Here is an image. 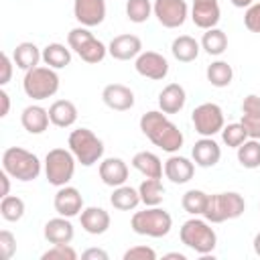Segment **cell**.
Returning a JSON list of instances; mask_svg holds the SVG:
<instances>
[{
  "mask_svg": "<svg viewBox=\"0 0 260 260\" xmlns=\"http://www.w3.org/2000/svg\"><path fill=\"white\" fill-rule=\"evenodd\" d=\"M140 130L142 134L160 150L175 154L183 146V132L179 130L177 124H173L165 112L160 110H150L140 116Z\"/></svg>",
  "mask_w": 260,
  "mask_h": 260,
  "instance_id": "cell-1",
  "label": "cell"
},
{
  "mask_svg": "<svg viewBox=\"0 0 260 260\" xmlns=\"http://www.w3.org/2000/svg\"><path fill=\"white\" fill-rule=\"evenodd\" d=\"M2 169L16 181H35L41 175L43 162L39 160V156L26 148L20 146H10L4 150L2 154Z\"/></svg>",
  "mask_w": 260,
  "mask_h": 260,
  "instance_id": "cell-2",
  "label": "cell"
},
{
  "mask_svg": "<svg viewBox=\"0 0 260 260\" xmlns=\"http://www.w3.org/2000/svg\"><path fill=\"white\" fill-rule=\"evenodd\" d=\"M179 238L187 248H191L193 252H197L201 256L211 254L213 248L217 246V236H215L213 228L209 225L207 219H199L197 215H193L191 219H187L181 225Z\"/></svg>",
  "mask_w": 260,
  "mask_h": 260,
  "instance_id": "cell-3",
  "label": "cell"
},
{
  "mask_svg": "<svg viewBox=\"0 0 260 260\" xmlns=\"http://www.w3.org/2000/svg\"><path fill=\"white\" fill-rule=\"evenodd\" d=\"M244 209H246V201L240 193L223 191V193L209 195L203 217L209 223H223L228 219H238L244 213Z\"/></svg>",
  "mask_w": 260,
  "mask_h": 260,
  "instance_id": "cell-4",
  "label": "cell"
},
{
  "mask_svg": "<svg viewBox=\"0 0 260 260\" xmlns=\"http://www.w3.org/2000/svg\"><path fill=\"white\" fill-rule=\"evenodd\" d=\"M130 228L138 236L148 238H165L173 228V217L162 207H146L142 211H136L130 219Z\"/></svg>",
  "mask_w": 260,
  "mask_h": 260,
  "instance_id": "cell-5",
  "label": "cell"
},
{
  "mask_svg": "<svg viewBox=\"0 0 260 260\" xmlns=\"http://www.w3.org/2000/svg\"><path fill=\"white\" fill-rule=\"evenodd\" d=\"M22 89L30 100H49L59 91V75L49 65H37L28 71H24Z\"/></svg>",
  "mask_w": 260,
  "mask_h": 260,
  "instance_id": "cell-6",
  "label": "cell"
},
{
  "mask_svg": "<svg viewBox=\"0 0 260 260\" xmlns=\"http://www.w3.org/2000/svg\"><path fill=\"white\" fill-rule=\"evenodd\" d=\"M67 144H69V150L73 152V156L77 158V162H81L83 167H91V165L100 162L104 156V142L89 128L71 130Z\"/></svg>",
  "mask_w": 260,
  "mask_h": 260,
  "instance_id": "cell-7",
  "label": "cell"
},
{
  "mask_svg": "<svg viewBox=\"0 0 260 260\" xmlns=\"http://www.w3.org/2000/svg\"><path fill=\"white\" fill-rule=\"evenodd\" d=\"M67 45L71 51H75L79 55L81 61L85 63H100L106 59L108 55V47L93 37V32H89L87 26H77V28H71L69 35H67Z\"/></svg>",
  "mask_w": 260,
  "mask_h": 260,
  "instance_id": "cell-8",
  "label": "cell"
},
{
  "mask_svg": "<svg viewBox=\"0 0 260 260\" xmlns=\"http://www.w3.org/2000/svg\"><path fill=\"white\" fill-rule=\"evenodd\" d=\"M77 158L67 148H51L45 156V175L53 187H63L73 179Z\"/></svg>",
  "mask_w": 260,
  "mask_h": 260,
  "instance_id": "cell-9",
  "label": "cell"
},
{
  "mask_svg": "<svg viewBox=\"0 0 260 260\" xmlns=\"http://www.w3.org/2000/svg\"><path fill=\"white\" fill-rule=\"evenodd\" d=\"M191 122L195 126V132L201 136H215L225 126L223 124V110L213 102H205V104L197 106L191 114Z\"/></svg>",
  "mask_w": 260,
  "mask_h": 260,
  "instance_id": "cell-10",
  "label": "cell"
},
{
  "mask_svg": "<svg viewBox=\"0 0 260 260\" xmlns=\"http://www.w3.org/2000/svg\"><path fill=\"white\" fill-rule=\"evenodd\" d=\"M152 12L165 28H179L189 16V6L185 0H154Z\"/></svg>",
  "mask_w": 260,
  "mask_h": 260,
  "instance_id": "cell-11",
  "label": "cell"
},
{
  "mask_svg": "<svg viewBox=\"0 0 260 260\" xmlns=\"http://www.w3.org/2000/svg\"><path fill=\"white\" fill-rule=\"evenodd\" d=\"M134 67H136L138 75L152 79V81H160L169 75V61L156 51H142L136 57Z\"/></svg>",
  "mask_w": 260,
  "mask_h": 260,
  "instance_id": "cell-12",
  "label": "cell"
},
{
  "mask_svg": "<svg viewBox=\"0 0 260 260\" xmlns=\"http://www.w3.org/2000/svg\"><path fill=\"white\" fill-rule=\"evenodd\" d=\"M73 16L81 26H98L106 18V0H73Z\"/></svg>",
  "mask_w": 260,
  "mask_h": 260,
  "instance_id": "cell-13",
  "label": "cell"
},
{
  "mask_svg": "<svg viewBox=\"0 0 260 260\" xmlns=\"http://www.w3.org/2000/svg\"><path fill=\"white\" fill-rule=\"evenodd\" d=\"M53 205H55V211L59 215H63V217H75V215H79L83 211V197H81V193L75 187L63 185L55 193Z\"/></svg>",
  "mask_w": 260,
  "mask_h": 260,
  "instance_id": "cell-14",
  "label": "cell"
},
{
  "mask_svg": "<svg viewBox=\"0 0 260 260\" xmlns=\"http://www.w3.org/2000/svg\"><path fill=\"white\" fill-rule=\"evenodd\" d=\"M219 18H221V10H219L217 0H193L191 20L195 22V26L207 30V28L217 26Z\"/></svg>",
  "mask_w": 260,
  "mask_h": 260,
  "instance_id": "cell-15",
  "label": "cell"
},
{
  "mask_svg": "<svg viewBox=\"0 0 260 260\" xmlns=\"http://www.w3.org/2000/svg\"><path fill=\"white\" fill-rule=\"evenodd\" d=\"M191 156H193V162L201 169H209V167H215L221 158V148L219 144L213 140V136H201L193 148H191Z\"/></svg>",
  "mask_w": 260,
  "mask_h": 260,
  "instance_id": "cell-16",
  "label": "cell"
},
{
  "mask_svg": "<svg viewBox=\"0 0 260 260\" xmlns=\"http://www.w3.org/2000/svg\"><path fill=\"white\" fill-rule=\"evenodd\" d=\"M108 53L118 61H130L136 59L142 53V41L136 35H118L110 41Z\"/></svg>",
  "mask_w": 260,
  "mask_h": 260,
  "instance_id": "cell-17",
  "label": "cell"
},
{
  "mask_svg": "<svg viewBox=\"0 0 260 260\" xmlns=\"http://www.w3.org/2000/svg\"><path fill=\"white\" fill-rule=\"evenodd\" d=\"M102 100L110 110L126 112L134 106V91L122 83H110L102 89Z\"/></svg>",
  "mask_w": 260,
  "mask_h": 260,
  "instance_id": "cell-18",
  "label": "cell"
},
{
  "mask_svg": "<svg viewBox=\"0 0 260 260\" xmlns=\"http://www.w3.org/2000/svg\"><path fill=\"white\" fill-rule=\"evenodd\" d=\"M98 171H100L102 183L108 187H120V185H126L128 181V165L118 156L104 158Z\"/></svg>",
  "mask_w": 260,
  "mask_h": 260,
  "instance_id": "cell-19",
  "label": "cell"
},
{
  "mask_svg": "<svg viewBox=\"0 0 260 260\" xmlns=\"http://www.w3.org/2000/svg\"><path fill=\"white\" fill-rule=\"evenodd\" d=\"M79 221H81V228L91 234V236H102L108 232L112 219H110V213L104 209V207H83V211L79 213Z\"/></svg>",
  "mask_w": 260,
  "mask_h": 260,
  "instance_id": "cell-20",
  "label": "cell"
},
{
  "mask_svg": "<svg viewBox=\"0 0 260 260\" xmlns=\"http://www.w3.org/2000/svg\"><path fill=\"white\" fill-rule=\"evenodd\" d=\"M193 173H195V162H191L189 158H185L181 154H171L165 160V175L175 185L189 183L193 179Z\"/></svg>",
  "mask_w": 260,
  "mask_h": 260,
  "instance_id": "cell-21",
  "label": "cell"
},
{
  "mask_svg": "<svg viewBox=\"0 0 260 260\" xmlns=\"http://www.w3.org/2000/svg\"><path fill=\"white\" fill-rule=\"evenodd\" d=\"M43 236H45V240L49 244H69L73 240V236H75L73 223L69 221V217H63V215L53 217V219H49L45 223Z\"/></svg>",
  "mask_w": 260,
  "mask_h": 260,
  "instance_id": "cell-22",
  "label": "cell"
},
{
  "mask_svg": "<svg viewBox=\"0 0 260 260\" xmlns=\"http://www.w3.org/2000/svg\"><path fill=\"white\" fill-rule=\"evenodd\" d=\"M185 102H187V93L185 87L179 83H169L158 93V108L165 114H179L185 108Z\"/></svg>",
  "mask_w": 260,
  "mask_h": 260,
  "instance_id": "cell-23",
  "label": "cell"
},
{
  "mask_svg": "<svg viewBox=\"0 0 260 260\" xmlns=\"http://www.w3.org/2000/svg\"><path fill=\"white\" fill-rule=\"evenodd\" d=\"M49 110H45L43 106H26L20 114V124L28 134H43L49 128Z\"/></svg>",
  "mask_w": 260,
  "mask_h": 260,
  "instance_id": "cell-24",
  "label": "cell"
},
{
  "mask_svg": "<svg viewBox=\"0 0 260 260\" xmlns=\"http://www.w3.org/2000/svg\"><path fill=\"white\" fill-rule=\"evenodd\" d=\"M49 118L57 128H69L77 122V108L69 100H55L49 108Z\"/></svg>",
  "mask_w": 260,
  "mask_h": 260,
  "instance_id": "cell-25",
  "label": "cell"
},
{
  "mask_svg": "<svg viewBox=\"0 0 260 260\" xmlns=\"http://www.w3.org/2000/svg\"><path fill=\"white\" fill-rule=\"evenodd\" d=\"M132 167L142 173L144 177H150V179H160L162 173H165V165L160 162V158L154 154V152H148V150H140L132 156Z\"/></svg>",
  "mask_w": 260,
  "mask_h": 260,
  "instance_id": "cell-26",
  "label": "cell"
},
{
  "mask_svg": "<svg viewBox=\"0 0 260 260\" xmlns=\"http://www.w3.org/2000/svg\"><path fill=\"white\" fill-rule=\"evenodd\" d=\"M12 59H14V65L22 71H28L32 67L39 65V61L43 59V53L39 51V47L30 41H24V43H18L12 51Z\"/></svg>",
  "mask_w": 260,
  "mask_h": 260,
  "instance_id": "cell-27",
  "label": "cell"
},
{
  "mask_svg": "<svg viewBox=\"0 0 260 260\" xmlns=\"http://www.w3.org/2000/svg\"><path fill=\"white\" fill-rule=\"evenodd\" d=\"M199 49H201V43H197V41H195L193 37H189V35L177 37V39L173 41V45H171L173 57H175L177 61H181V63H191V61H195L197 55H199Z\"/></svg>",
  "mask_w": 260,
  "mask_h": 260,
  "instance_id": "cell-28",
  "label": "cell"
},
{
  "mask_svg": "<svg viewBox=\"0 0 260 260\" xmlns=\"http://www.w3.org/2000/svg\"><path fill=\"white\" fill-rule=\"evenodd\" d=\"M110 203L114 205V209L130 211V209H136L138 203H142V201H140L138 189L128 187V185H120V187H114V193L110 195Z\"/></svg>",
  "mask_w": 260,
  "mask_h": 260,
  "instance_id": "cell-29",
  "label": "cell"
},
{
  "mask_svg": "<svg viewBox=\"0 0 260 260\" xmlns=\"http://www.w3.org/2000/svg\"><path fill=\"white\" fill-rule=\"evenodd\" d=\"M201 49L211 55V57H219L225 49H228V37L221 28L213 26V28H207L201 37Z\"/></svg>",
  "mask_w": 260,
  "mask_h": 260,
  "instance_id": "cell-30",
  "label": "cell"
},
{
  "mask_svg": "<svg viewBox=\"0 0 260 260\" xmlns=\"http://www.w3.org/2000/svg\"><path fill=\"white\" fill-rule=\"evenodd\" d=\"M43 61L53 69H63L71 63V49H67L61 43H49L43 49Z\"/></svg>",
  "mask_w": 260,
  "mask_h": 260,
  "instance_id": "cell-31",
  "label": "cell"
},
{
  "mask_svg": "<svg viewBox=\"0 0 260 260\" xmlns=\"http://www.w3.org/2000/svg\"><path fill=\"white\" fill-rule=\"evenodd\" d=\"M138 193H140V201H142L146 207H154V205H160V203H162L165 187H162L160 179H150V177H146V179L140 183Z\"/></svg>",
  "mask_w": 260,
  "mask_h": 260,
  "instance_id": "cell-32",
  "label": "cell"
},
{
  "mask_svg": "<svg viewBox=\"0 0 260 260\" xmlns=\"http://www.w3.org/2000/svg\"><path fill=\"white\" fill-rule=\"evenodd\" d=\"M205 75L213 87H228L234 79V69L228 61H213L211 65H207Z\"/></svg>",
  "mask_w": 260,
  "mask_h": 260,
  "instance_id": "cell-33",
  "label": "cell"
},
{
  "mask_svg": "<svg viewBox=\"0 0 260 260\" xmlns=\"http://www.w3.org/2000/svg\"><path fill=\"white\" fill-rule=\"evenodd\" d=\"M238 162L244 169H258L260 167V140L248 138L244 144L238 146Z\"/></svg>",
  "mask_w": 260,
  "mask_h": 260,
  "instance_id": "cell-34",
  "label": "cell"
},
{
  "mask_svg": "<svg viewBox=\"0 0 260 260\" xmlns=\"http://www.w3.org/2000/svg\"><path fill=\"white\" fill-rule=\"evenodd\" d=\"M207 199L209 195L201 189H189L183 199H181V205L183 209L189 213V215H203L205 213V207H207Z\"/></svg>",
  "mask_w": 260,
  "mask_h": 260,
  "instance_id": "cell-35",
  "label": "cell"
},
{
  "mask_svg": "<svg viewBox=\"0 0 260 260\" xmlns=\"http://www.w3.org/2000/svg\"><path fill=\"white\" fill-rule=\"evenodd\" d=\"M0 215L6 221H18L24 215V201L16 195H6L0 201Z\"/></svg>",
  "mask_w": 260,
  "mask_h": 260,
  "instance_id": "cell-36",
  "label": "cell"
},
{
  "mask_svg": "<svg viewBox=\"0 0 260 260\" xmlns=\"http://www.w3.org/2000/svg\"><path fill=\"white\" fill-rule=\"evenodd\" d=\"M152 12V4L150 0H126V16L130 22L142 24L150 18Z\"/></svg>",
  "mask_w": 260,
  "mask_h": 260,
  "instance_id": "cell-37",
  "label": "cell"
},
{
  "mask_svg": "<svg viewBox=\"0 0 260 260\" xmlns=\"http://www.w3.org/2000/svg\"><path fill=\"white\" fill-rule=\"evenodd\" d=\"M221 140L230 146V148H238L240 144H244L248 140V134L244 130V126L240 122H234V124H228L223 126L221 130Z\"/></svg>",
  "mask_w": 260,
  "mask_h": 260,
  "instance_id": "cell-38",
  "label": "cell"
},
{
  "mask_svg": "<svg viewBox=\"0 0 260 260\" xmlns=\"http://www.w3.org/2000/svg\"><path fill=\"white\" fill-rule=\"evenodd\" d=\"M41 258L43 260H77V252L69 244H53V248L47 250Z\"/></svg>",
  "mask_w": 260,
  "mask_h": 260,
  "instance_id": "cell-39",
  "label": "cell"
},
{
  "mask_svg": "<svg viewBox=\"0 0 260 260\" xmlns=\"http://www.w3.org/2000/svg\"><path fill=\"white\" fill-rule=\"evenodd\" d=\"M16 252V238L12 232L8 230H2L0 232V256L2 260H10Z\"/></svg>",
  "mask_w": 260,
  "mask_h": 260,
  "instance_id": "cell-40",
  "label": "cell"
},
{
  "mask_svg": "<svg viewBox=\"0 0 260 260\" xmlns=\"http://www.w3.org/2000/svg\"><path fill=\"white\" fill-rule=\"evenodd\" d=\"M244 24L250 32H256L260 35V2L252 4L246 8V14H244Z\"/></svg>",
  "mask_w": 260,
  "mask_h": 260,
  "instance_id": "cell-41",
  "label": "cell"
},
{
  "mask_svg": "<svg viewBox=\"0 0 260 260\" xmlns=\"http://www.w3.org/2000/svg\"><path fill=\"white\" fill-rule=\"evenodd\" d=\"M124 260H156V252L150 246H134L124 252Z\"/></svg>",
  "mask_w": 260,
  "mask_h": 260,
  "instance_id": "cell-42",
  "label": "cell"
},
{
  "mask_svg": "<svg viewBox=\"0 0 260 260\" xmlns=\"http://www.w3.org/2000/svg\"><path fill=\"white\" fill-rule=\"evenodd\" d=\"M240 124L244 126L248 138H256V140H260V118H258V116H244V114H242Z\"/></svg>",
  "mask_w": 260,
  "mask_h": 260,
  "instance_id": "cell-43",
  "label": "cell"
},
{
  "mask_svg": "<svg viewBox=\"0 0 260 260\" xmlns=\"http://www.w3.org/2000/svg\"><path fill=\"white\" fill-rule=\"evenodd\" d=\"M242 114L244 116H258L260 118V95L250 93L242 102Z\"/></svg>",
  "mask_w": 260,
  "mask_h": 260,
  "instance_id": "cell-44",
  "label": "cell"
},
{
  "mask_svg": "<svg viewBox=\"0 0 260 260\" xmlns=\"http://www.w3.org/2000/svg\"><path fill=\"white\" fill-rule=\"evenodd\" d=\"M12 65H14V59H10L6 53H2V57H0V69H2V73H0V85H6L10 81V77H12Z\"/></svg>",
  "mask_w": 260,
  "mask_h": 260,
  "instance_id": "cell-45",
  "label": "cell"
},
{
  "mask_svg": "<svg viewBox=\"0 0 260 260\" xmlns=\"http://www.w3.org/2000/svg\"><path fill=\"white\" fill-rule=\"evenodd\" d=\"M83 260H108V252L102 248H87L85 252H81Z\"/></svg>",
  "mask_w": 260,
  "mask_h": 260,
  "instance_id": "cell-46",
  "label": "cell"
},
{
  "mask_svg": "<svg viewBox=\"0 0 260 260\" xmlns=\"http://www.w3.org/2000/svg\"><path fill=\"white\" fill-rule=\"evenodd\" d=\"M0 118H6L10 112V95L6 93V89H0Z\"/></svg>",
  "mask_w": 260,
  "mask_h": 260,
  "instance_id": "cell-47",
  "label": "cell"
},
{
  "mask_svg": "<svg viewBox=\"0 0 260 260\" xmlns=\"http://www.w3.org/2000/svg\"><path fill=\"white\" fill-rule=\"evenodd\" d=\"M10 175L2 169V173H0V183H2V191H0V197H6V195H10Z\"/></svg>",
  "mask_w": 260,
  "mask_h": 260,
  "instance_id": "cell-48",
  "label": "cell"
},
{
  "mask_svg": "<svg viewBox=\"0 0 260 260\" xmlns=\"http://www.w3.org/2000/svg\"><path fill=\"white\" fill-rule=\"evenodd\" d=\"M236 8H248V6H252L254 4V0H230Z\"/></svg>",
  "mask_w": 260,
  "mask_h": 260,
  "instance_id": "cell-49",
  "label": "cell"
},
{
  "mask_svg": "<svg viewBox=\"0 0 260 260\" xmlns=\"http://www.w3.org/2000/svg\"><path fill=\"white\" fill-rule=\"evenodd\" d=\"M165 258H175V260H185V254H181V252H169V254H165Z\"/></svg>",
  "mask_w": 260,
  "mask_h": 260,
  "instance_id": "cell-50",
  "label": "cell"
},
{
  "mask_svg": "<svg viewBox=\"0 0 260 260\" xmlns=\"http://www.w3.org/2000/svg\"><path fill=\"white\" fill-rule=\"evenodd\" d=\"M254 252L260 256V232L254 236Z\"/></svg>",
  "mask_w": 260,
  "mask_h": 260,
  "instance_id": "cell-51",
  "label": "cell"
}]
</instances>
